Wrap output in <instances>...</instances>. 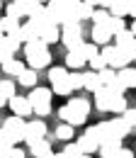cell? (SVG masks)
I'll return each mask as SVG.
<instances>
[{
  "label": "cell",
  "instance_id": "27",
  "mask_svg": "<svg viewBox=\"0 0 136 158\" xmlns=\"http://www.w3.org/2000/svg\"><path fill=\"white\" fill-rule=\"evenodd\" d=\"M97 76H100V83H102V85H109V83L117 78V68H112V66H105L102 71H97Z\"/></svg>",
  "mask_w": 136,
  "mask_h": 158
},
{
  "label": "cell",
  "instance_id": "44",
  "mask_svg": "<svg viewBox=\"0 0 136 158\" xmlns=\"http://www.w3.org/2000/svg\"><path fill=\"white\" fill-rule=\"evenodd\" d=\"M122 117H124V122H126L131 129L136 127V110H129V107H126V110L122 112Z\"/></svg>",
  "mask_w": 136,
  "mask_h": 158
},
{
  "label": "cell",
  "instance_id": "37",
  "mask_svg": "<svg viewBox=\"0 0 136 158\" xmlns=\"http://www.w3.org/2000/svg\"><path fill=\"white\" fill-rule=\"evenodd\" d=\"M5 15H10V17H24V15H22V7H19V2H15V0H12V2H7V5H5Z\"/></svg>",
  "mask_w": 136,
  "mask_h": 158
},
{
  "label": "cell",
  "instance_id": "21",
  "mask_svg": "<svg viewBox=\"0 0 136 158\" xmlns=\"http://www.w3.org/2000/svg\"><path fill=\"white\" fill-rule=\"evenodd\" d=\"M19 32H22V39H24V44H27V41L39 39V29L32 24V22H24V24H19Z\"/></svg>",
  "mask_w": 136,
  "mask_h": 158
},
{
  "label": "cell",
  "instance_id": "55",
  "mask_svg": "<svg viewBox=\"0 0 136 158\" xmlns=\"http://www.w3.org/2000/svg\"><path fill=\"white\" fill-rule=\"evenodd\" d=\"M2 37H5V32H2V29H0V39H2Z\"/></svg>",
  "mask_w": 136,
  "mask_h": 158
},
{
  "label": "cell",
  "instance_id": "12",
  "mask_svg": "<svg viewBox=\"0 0 136 158\" xmlns=\"http://www.w3.org/2000/svg\"><path fill=\"white\" fill-rule=\"evenodd\" d=\"M112 37H114V34L109 32V27H107V24H93V41H95V44L105 46V44H109Z\"/></svg>",
  "mask_w": 136,
  "mask_h": 158
},
{
  "label": "cell",
  "instance_id": "49",
  "mask_svg": "<svg viewBox=\"0 0 136 158\" xmlns=\"http://www.w3.org/2000/svg\"><path fill=\"white\" fill-rule=\"evenodd\" d=\"M129 15L136 20V0H129Z\"/></svg>",
  "mask_w": 136,
  "mask_h": 158
},
{
  "label": "cell",
  "instance_id": "59",
  "mask_svg": "<svg viewBox=\"0 0 136 158\" xmlns=\"http://www.w3.org/2000/svg\"><path fill=\"white\" fill-rule=\"evenodd\" d=\"M0 17H2V15H0Z\"/></svg>",
  "mask_w": 136,
  "mask_h": 158
},
{
  "label": "cell",
  "instance_id": "42",
  "mask_svg": "<svg viewBox=\"0 0 136 158\" xmlns=\"http://www.w3.org/2000/svg\"><path fill=\"white\" fill-rule=\"evenodd\" d=\"M107 88H109V90H112V93H117V95H124V90H129V88H126V85H124V83H122V80H119V76H117V78L112 80V83H109V85H107Z\"/></svg>",
  "mask_w": 136,
  "mask_h": 158
},
{
  "label": "cell",
  "instance_id": "13",
  "mask_svg": "<svg viewBox=\"0 0 136 158\" xmlns=\"http://www.w3.org/2000/svg\"><path fill=\"white\" fill-rule=\"evenodd\" d=\"M58 117L63 119V122H68V124H73V127H78V124H85V119L83 114H78V112H73L68 105H63V107H58Z\"/></svg>",
  "mask_w": 136,
  "mask_h": 158
},
{
  "label": "cell",
  "instance_id": "9",
  "mask_svg": "<svg viewBox=\"0 0 136 158\" xmlns=\"http://www.w3.org/2000/svg\"><path fill=\"white\" fill-rule=\"evenodd\" d=\"M7 105H10L12 114H19V117H29V114H34V107H32L29 98H17V95H12V98L7 100Z\"/></svg>",
  "mask_w": 136,
  "mask_h": 158
},
{
  "label": "cell",
  "instance_id": "31",
  "mask_svg": "<svg viewBox=\"0 0 136 158\" xmlns=\"http://www.w3.org/2000/svg\"><path fill=\"white\" fill-rule=\"evenodd\" d=\"M56 136L61 139V141H71V136H73V124L63 122L61 127H56Z\"/></svg>",
  "mask_w": 136,
  "mask_h": 158
},
{
  "label": "cell",
  "instance_id": "47",
  "mask_svg": "<svg viewBox=\"0 0 136 158\" xmlns=\"http://www.w3.org/2000/svg\"><path fill=\"white\" fill-rule=\"evenodd\" d=\"M117 158H134V151H131V148H124V146H122V148H119V153H117Z\"/></svg>",
  "mask_w": 136,
  "mask_h": 158
},
{
  "label": "cell",
  "instance_id": "52",
  "mask_svg": "<svg viewBox=\"0 0 136 158\" xmlns=\"http://www.w3.org/2000/svg\"><path fill=\"white\" fill-rule=\"evenodd\" d=\"M51 158H68V156H66V153L61 151V153H54V156H51Z\"/></svg>",
  "mask_w": 136,
  "mask_h": 158
},
{
  "label": "cell",
  "instance_id": "32",
  "mask_svg": "<svg viewBox=\"0 0 136 158\" xmlns=\"http://www.w3.org/2000/svg\"><path fill=\"white\" fill-rule=\"evenodd\" d=\"M76 12H78V17H80V20H90V17H93V12H95V7H93V5H88L85 0H80V5L76 7Z\"/></svg>",
  "mask_w": 136,
  "mask_h": 158
},
{
  "label": "cell",
  "instance_id": "6",
  "mask_svg": "<svg viewBox=\"0 0 136 158\" xmlns=\"http://www.w3.org/2000/svg\"><path fill=\"white\" fill-rule=\"evenodd\" d=\"M44 136H46V124H44L41 119H32V122L24 124V143H27V146L41 141Z\"/></svg>",
  "mask_w": 136,
  "mask_h": 158
},
{
  "label": "cell",
  "instance_id": "26",
  "mask_svg": "<svg viewBox=\"0 0 136 158\" xmlns=\"http://www.w3.org/2000/svg\"><path fill=\"white\" fill-rule=\"evenodd\" d=\"M100 85H102V83H100V76H97V71H88V73H85V90L95 93Z\"/></svg>",
  "mask_w": 136,
  "mask_h": 158
},
{
  "label": "cell",
  "instance_id": "40",
  "mask_svg": "<svg viewBox=\"0 0 136 158\" xmlns=\"http://www.w3.org/2000/svg\"><path fill=\"white\" fill-rule=\"evenodd\" d=\"M5 37H7V39H10V44L15 46V51H17L19 46L24 44V39H22V32H19V29H15V32H10V34H5Z\"/></svg>",
  "mask_w": 136,
  "mask_h": 158
},
{
  "label": "cell",
  "instance_id": "15",
  "mask_svg": "<svg viewBox=\"0 0 136 158\" xmlns=\"http://www.w3.org/2000/svg\"><path fill=\"white\" fill-rule=\"evenodd\" d=\"M109 127H112V131H114L117 139H124L129 131H131V127L124 122V117H122V114H119V117H114V119H109Z\"/></svg>",
  "mask_w": 136,
  "mask_h": 158
},
{
  "label": "cell",
  "instance_id": "46",
  "mask_svg": "<svg viewBox=\"0 0 136 158\" xmlns=\"http://www.w3.org/2000/svg\"><path fill=\"white\" fill-rule=\"evenodd\" d=\"M24 156H27V153H24L22 148H17V146H12V148L7 151V158H24Z\"/></svg>",
  "mask_w": 136,
  "mask_h": 158
},
{
  "label": "cell",
  "instance_id": "57",
  "mask_svg": "<svg viewBox=\"0 0 136 158\" xmlns=\"http://www.w3.org/2000/svg\"><path fill=\"white\" fill-rule=\"evenodd\" d=\"M0 7H2V0H0Z\"/></svg>",
  "mask_w": 136,
  "mask_h": 158
},
{
  "label": "cell",
  "instance_id": "56",
  "mask_svg": "<svg viewBox=\"0 0 136 158\" xmlns=\"http://www.w3.org/2000/svg\"><path fill=\"white\" fill-rule=\"evenodd\" d=\"M39 2H49V0H39Z\"/></svg>",
  "mask_w": 136,
  "mask_h": 158
},
{
  "label": "cell",
  "instance_id": "45",
  "mask_svg": "<svg viewBox=\"0 0 136 158\" xmlns=\"http://www.w3.org/2000/svg\"><path fill=\"white\" fill-rule=\"evenodd\" d=\"M122 49H124V54L129 56V61H136V39L129 41V44H124Z\"/></svg>",
  "mask_w": 136,
  "mask_h": 158
},
{
  "label": "cell",
  "instance_id": "8",
  "mask_svg": "<svg viewBox=\"0 0 136 158\" xmlns=\"http://www.w3.org/2000/svg\"><path fill=\"white\" fill-rule=\"evenodd\" d=\"M78 146H80L83 153H95V151H100V141H97V129L95 127H90L83 136L78 139Z\"/></svg>",
  "mask_w": 136,
  "mask_h": 158
},
{
  "label": "cell",
  "instance_id": "19",
  "mask_svg": "<svg viewBox=\"0 0 136 158\" xmlns=\"http://www.w3.org/2000/svg\"><path fill=\"white\" fill-rule=\"evenodd\" d=\"M95 129H97V141H100V143L117 139L114 131H112V127H109V122H100V124H95Z\"/></svg>",
  "mask_w": 136,
  "mask_h": 158
},
{
  "label": "cell",
  "instance_id": "22",
  "mask_svg": "<svg viewBox=\"0 0 136 158\" xmlns=\"http://www.w3.org/2000/svg\"><path fill=\"white\" fill-rule=\"evenodd\" d=\"M12 56H15V46L10 44V39H7V37H2V39H0V63L10 61Z\"/></svg>",
  "mask_w": 136,
  "mask_h": 158
},
{
  "label": "cell",
  "instance_id": "48",
  "mask_svg": "<svg viewBox=\"0 0 136 158\" xmlns=\"http://www.w3.org/2000/svg\"><path fill=\"white\" fill-rule=\"evenodd\" d=\"M61 2H63L66 7H71V10H76L78 5H80V0H61Z\"/></svg>",
  "mask_w": 136,
  "mask_h": 158
},
{
  "label": "cell",
  "instance_id": "54",
  "mask_svg": "<svg viewBox=\"0 0 136 158\" xmlns=\"http://www.w3.org/2000/svg\"><path fill=\"white\" fill-rule=\"evenodd\" d=\"M131 32H134V34H136V20H134V24H131Z\"/></svg>",
  "mask_w": 136,
  "mask_h": 158
},
{
  "label": "cell",
  "instance_id": "51",
  "mask_svg": "<svg viewBox=\"0 0 136 158\" xmlns=\"http://www.w3.org/2000/svg\"><path fill=\"white\" fill-rule=\"evenodd\" d=\"M85 2H88V5H93V7H97V5H100V0H85Z\"/></svg>",
  "mask_w": 136,
  "mask_h": 158
},
{
  "label": "cell",
  "instance_id": "14",
  "mask_svg": "<svg viewBox=\"0 0 136 158\" xmlns=\"http://www.w3.org/2000/svg\"><path fill=\"white\" fill-rule=\"evenodd\" d=\"M119 148H122V139L105 141V143H100V156H102V158H117Z\"/></svg>",
  "mask_w": 136,
  "mask_h": 158
},
{
  "label": "cell",
  "instance_id": "39",
  "mask_svg": "<svg viewBox=\"0 0 136 158\" xmlns=\"http://www.w3.org/2000/svg\"><path fill=\"white\" fill-rule=\"evenodd\" d=\"M80 51L85 54V59H88V61H90V59H95L97 54H100V51H97V44H85V41L80 44Z\"/></svg>",
  "mask_w": 136,
  "mask_h": 158
},
{
  "label": "cell",
  "instance_id": "24",
  "mask_svg": "<svg viewBox=\"0 0 136 158\" xmlns=\"http://www.w3.org/2000/svg\"><path fill=\"white\" fill-rule=\"evenodd\" d=\"M0 29H2L5 34H10V32L19 29V20L17 17H10V15H2V17H0Z\"/></svg>",
  "mask_w": 136,
  "mask_h": 158
},
{
  "label": "cell",
  "instance_id": "20",
  "mask_svg": "<svg viewBox=\"0 0 136 158\" xmlns=\"http://www.w3.org/2000/svg\"><path fill=\"white\" fill-rule=\"evenodd\" d=\"M17 78H19V85H24V88H34V85H37V68H24Z\"/></svg>",
  "mask_w": 136,
  "mask_h": 158
},
{
  "label": "cell",
  "instance_id": "53",
  "mask_svg": "<svg viewBox=\"0 0 136 158\" xmlns=\"http://www.w3.org/2000/svg\"><path fill=\"white\" fill-rule=\"evenodd\" d=\"M78 158H93V156H90V153H80Z\"/></svg>",
  "mask_w": 136,
  "mask_h": 158
},
{
  "label": "cell",
  "instance_id": "58",
  "mask_svg": "<svg viewBox=\"0 0 136 158\" xmlns=\"http://www.w3.org/2000/svg\"><path fill=\"white\" fill-rule=\"evenodd\" d=\"M15 2H19V0H15Z\"/></svg>",
  "mask_w": 136,
  "mask_h": 158
},
{
  "label": "cell",
  "instance_id": "41",
  "mask_svg": "<svg viewBox=\"0 0 136 158\" xmlns=\"http://www.w3.org/2000/svg\"><path fill=\"white\" fill-rule=\"evenodd\" d=\"M63 153H66L68 158H78L80 153H83V151H80V146H78V143H71V141H66V148H63Z\"/></svg>",
  "mask_w": 136,
  "mask_h": 158
},
{
  "label": "cell",
  "instance_id": "43",
  "mask_svg": "<svg viewBox=\"0 0 136 158\" xmlns=\"http://www.w3.org/2000/svg\"><path fill=\"white\" fill-rule=\"evenodd\" d=\"M88 63H90V68H93V71H102V68L107 66V61H105V56H102V54H97L95 59H90Z\"/></svg>",
  "mask_w": 136,
  "mask_h": 158
},
{
  "label": "cell",
  "instance_id": "30",
  "mask_svg": "<svg viewBox=\"0 0 136 158\" xmlns=\"http://www.w3.org/2000/svg\"><path fill=\"white\" fill-rule=\"evenodd\" d=\"M49 80H51V85H56V83H61V80H68V71L66 68H51L49 71Z\"/></svg>",
  "mask_w": 136,
  "mask_h": 158
},
{
  "label": "cell",
  "instance_id": "33",
  "mask_svg": "<svg viewBox=\"0 0 136 158\" xmlns=\"http://www.w3.org/2000/svg\"><path fill=\"white\" fill-rule=\"evenodd\" d=\"M109 17H112V15H109V10H107V7H100V10L93 12V17H90V20L95 22V24H107Z\"/></svg>",
  "mask_w": 136,
  "mask_h": 158
},
{
  "label": "cell",
  "instance_id": "1",
  "mask_svg": "<svg viewBox=\"0 0 136 158\" xmlns=\"http://www.w3.org/2000/svg\"><path fill=\"white\" fill-rule=\"evenodd\" d=\"M24 59L29 63V68H46L51 63V54H49V44L41 39H34V41H27L24 44Z\"/></svg>",
  "mask_w": 136,
  "mask_h": 158
},
{
  "label": "cell",
  "instance_id": "23",
  "mask_svg": "<svg viewBox=\"0 0 136 158\" xmlns=\"http://www.w3.org/2000/svg\"><path fill=\"white\" fill-rule=\"evenodd\" d=\"M109 15H117V17L129 15V0H112V5H109Z\"/></svg>",
  "mask_w": 136,
  "mask_h": 158
},
{
  "label": "cell",
  "instance_id": "35",
  "mask_svg": "<svg viewBox=\"0 0 136 158\" xmlns=\"http://www.w3.org/2000/svg\"><path fill=\"white\" fill-rule=\"evenodd\" d=\"M124 110H126V98H124V95H114V102H112V110H109V112L122 114Z\"/></svg>",
  "mask_w": 136,
  "mask_h": 158
},
{
  "label": "cell",
  "instance_id": "7",
  "mask_svg": "<svg viewBox=\"0 0 136 158\" xmlns=\"http://www.w3.org/2000/svg\"><path fill=\"white\" fill-rule=\"evenodd\" d=\"M93 95H95V105H97V110H100V112H109V110H112V102H114V95H117V93H112L107 85H100Z\"/></svg>",
  "mask_w": 136,
  "mask_h": 158
},
{
  "label": "cell",
  "instance_id": "3",
  "mask_svg": "<svg viewBox=\"0 0 136 158\" xmlns=\"http://www.w3.org/2000/svg\"><path fill=\"white\" fill-rule=\"evenodd\" d=\"M61 41L66 44V49H78L83 44V27L80 22H71V24H61Z\"/></svg>",
  "mask_w": 136,
  "mask_h": 158
},
{
  "label": "cell",
  "instance_id": "18",
  "mask_svg": "<svg viewBox=\"0 0 136 158\" xmlns=\"http://www.w3.org/2000/svg\"><path fill=\"white\" fill-rule=\"evenodd\" d=\"M22 71H24V63L19 59H10V61L2 63V73H5V76H15V78H17Z\"/></svg>",
  "mask_w": 136,
  "mask_h": 158
},
{
  "label": "cell",
  "instance_id": "29",
  "mask_svg": "<svg viewBox=\"0 0 136 158\" xmlns=\"http://www.w3.org/2000/svg\"><path fill=\"white\" fill-rule=\"evenodd\" d=\"M112 39H117V46H124V44L134 41V39H136V34L131 32V29H122V32H117Z\"/></svg>",
  "mask_w": 136,
  "mask_h": 158
},
{
  "label": "cell",
  "instance_id": "50",
  "mask_svg": "<svg viewBox=\"0 0 136 158\" xmlns=\"http://www.w3.org/2000/svg\"><path fill=\"white\" fill-rule=\"evenodd\" d=\"M5 105H7V98H5L2 93H0V107H5Z\"/></svg>",
  "mask_w": 136,
  "mask_h": 158
},
{
  "label": "cell",
  "instance_id": "11",
  "mask_svg": "<svg viewBox=\"0 0 136 158\" xmlns=\"http://www.w3.org/2000/svg\"><path fill=\"white\" fill-rule=\"evenodd\" d=\"M29 156H34V158H51L54 156V148H51V143H49L46 139H41V141H37V143L29 146Z\"/></svg>",
  "mask_w": 136,
  "mask_h": 158
},
{
  "label": "cell",
  "instance_id": "10",
  "mask_svg": "<svg viewBox=\"0 0 136 158\" xmlns=\"http://www.w3.org/2000/svg\"><path fill=\"white\" fill-rule=\"evenodd\" d=\"M85 63H88V59H85V54L80 51V46H78V49H71V51L66 54V66L73 68V71H80Z\"/></svg>",
  "mask_w": 136,
  "mask_h": 158
},
{
  "label": "cell",
  "instance_id": "2",
  "mask_svg": "<svg viewBox=\"0 0 136 158\" xmlns=\"http://www.w3.org/2000/svg\"><path fill=\"white\" fill-rule=\"evenodd\" d=\"M51 93L54 90H49V88H37L34 85V90L27 95L29 102H32V107H34V114H39V117L51 114Z\"/></svg>",
  "mask_w": 136,
  "mask_h": 158
},
{
  "label": "cell",
  "instance_id": "25",
  "mask_svg": "<svg viewBox=\"0 0 136 158\" xmlns=\"http://www.w3.org/2000/svg\"><path fill=\"white\" fill-rule=\"evenodd\" d=\"M41 39L46 41V44H54V41H58L61 39V32H58V24H51V27H46L41 34H39Z\"/></svg>",
  "mask_w": 136,
  "mask_h": 158
},
{
  "label": "cell",
  "instance_id": "34",
  "mask_svg": "<svg viewBox=\"0 0 136 158\" xmlns=\"http://www.w3.org/2000/svg\"><path fill=\"white\" fill-rule=\"evenodd\" d=\"M68 80H71V85H73V90H80V88H85V73H68Z\"/></svg>",
  "mask_w": 136,
  "mask_h": 158
},
{
  "label": "cell",
  "instance_id": "16",
  "mask_svg": "<svg viewBox=\"0 0 136 158\" xmlns=\"http://www.w3.org/2000/svg\"><path fill=\"white\" fill-rule=\"evenodd\" d=\"M68 107L78 112V114H83V117H88L90 114V102L85 98H68Z\"/></svg>",
  "mask_w": 136,
  "mask_h": 158
},
{
  "label": "cell",
  "instance_id": "38",
  "mask_svg": "<svg viewBox=\"0 0 136 158\" xmlns=\"http://www.w3.org/2000/svg\"><path fill=\"white\" fill-rule=\"evenodd\" d=\"M0 93L7 100L12 98V95H17V93H15V83H12V80H0Z\"/></svg>",
  "mask_w": 136,
  "mask_h": 158
},
{
  "label": "cell",
  "instance_id": "28",
  "mask_svg": "<svg viewBox=\"0 0 136 158\" xmlns=\"http://www.w3.org/2000/svg\"><path fill=\"white\" fill-rule=\"evenodd\" d=\"M51 90H54L56 95H61V98H68V95L73 93V85H71V80H61L56 85H51Z\"/></svg>",
  "mask_w": 136,
  "mask_h": 158
},
{
  "label": "cell",
  "instance_id": "5",
  "mask_svg": "<svg viewBox=\"0 0 136 158\" xmlns=\"http://www.w3.org/2000/svg\"><path fill=\"white\" fill-rule=\"evenodd\" d=\"M24 117H19V114H15V117H7L5 122H2V129L10 134V139L15 141V146H17L19 141H24Z\"/></svg>",
  "mask_w": 136,
  "mask_h": 158
},
{
  "label": "cell",
  "instance_id": "36",
  "mask_svg": "<svg viewBox=\"0 0 136 158\" xmlns=\"http://www.w3.org/2000/svg\"><path fill=\"white\" fill-rule=\"evenodd\" d=\"M107 27H109V32H112V34L122 32V29H126V27H124V20H122V17H117V15H112V17H109Z\"/></svg>",
  "mask_w": 136,
  "mask_h": 158
},
{
  "label": "cell",
  "instance_id": "17",
  "mask_svg": "<svg viewBox=\"0 0 136 158\" xmlns=\"http://www.w3.org/2000/svg\"><path fill=\"white\" fill-rule=\"evenodd\" d=\"M117 76H119V80H122L126 88H136V68L124 66V68H119V71H117Z\"/></svg>",
  "mask_w": 136,
  "mask_h": 158
},
{
  "label": "cell",
  "instance_id": "4",
  "mask_svg": "<svg viewBox=\"0 0 136 158\" xmlns=\"http://www.w3.org/2000/svg\"><path fill=\"white\" fill-rule=\"evenodd\" d=\"M105 61H107V66H112V68H124V66H129V56L124 54V49L122 46H112V44H105L102 46V51H100Z\"/></svg>",
  "mask_w": 136,
  "mask_h": 158
}]
</instances>
